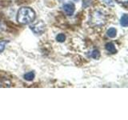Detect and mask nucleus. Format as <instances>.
Instances as JSON below:
<instances>
[{
  "label": "nucleus",
  "mask_w": 128,
  "mask_h": 120,
  "mask_svg": "<svg viewBox=\"0 0 128 120\" xmlns=\"http://www.w3.org/2000/svg\"><path fill=\"white\" fill-rule=\"evenodd\" d=\"M62 8H63V10L65 11V13L69 16H71L72 14H73L74 12V10H75V6L73 3L64 4Z\"/></svg>",
  "instance_id": "obj_3"
},
{
  "label": "nucleus",
  "mask_w": 128,
  "mask_h": 120,
  "mask_svg": "<svg viewBox=\"0 0 128 120\" xmlns=\"http://www.w3.org/2000/svg\"><path fill=\"white\" fill-rule=\"evenodd\" d=\"M103 2L106 3L107 5H109L110 6H114V2L112 1V0H103Z\"/></svg>",
  "instance_id": "obj_11"
},
{
  "label": "nucleus",
  "mask_w": 128,
  "mask_h": 120,
  "mask_svg": "<svg viewBox=\"0 0 128 120\" xmlns=\"http://www.w3.org/2000/svg\"><path fill=\"white\" fill-rule=\"evenodd\" d=\"M24 78L26 81H32L34 78V72H28L26 74H24Z\"/></svg>",
  "instance_id": "obj_7"
},
{
  "label": "nucleus",
  "mask_w": 128,
  "mask_h": 120,
  "mask_svg": "<svg viewBox=\"0 0 128 120\" xmlns=\"http://www.w3.org/2000/svg\"><path fill=\"white\" fill-rule=\"evenodd\" d=\"M119 3H126L127 2V0H116Z\"/></svg>",
  "instance_id": "obj_12"
},
{
  "label": "nucleus",
  "mask_w": 128,
  "mask_h": 120,
  "mask_svg": "<svg viewBox=\"0 0 128 120\" xmlns=\"http://www.w3.org/2000/svg\"><path fill=\"white\" fill-rule=\"evenodd\" d=\"M66 39V36L64 34H59L56 36V40L59 42H63Z\"/></svg>",
  "instance_id": "obj_8"
},
{
  "label": "nucleus",
  "mask_w": 128,
  "mask_h": 120,
  "mask_svg": "<svg viewBox=\"0 0 128 120\" xmlns=\"http://www.w3.org/2000/svg\"><path fill=\"white\" fill-rule=\"evenodd\" d=\"M8 43V41H6V40H4V41H2L0 42V53H2V52L5 50V47H6V45Z\"/></svg>",
  "instance_id": "obj_9"
},
{
  "label": "nucleus",
  "mask_w": 128,
  "mask_h": 120,
  "mask_svg": "<svg viewBox=\"0 0 128 120\" xmlns=\"http://www.w3.org/2000/svg\"><path fill=\"white\" fill-rule=\"evenodd\" d=\"M106 34L107 36H109L110 38H114L116 34H117V30H116L115 28H110L109 30L106 31Z\"/></svg>",
  "instance_id": "obj_6"
},
{
  "label": "nucleus",
  "mask_w": 128,
  "mask_h": 120,
  "mask_svg": "<svg viewBox=\"0 0 128 120\" xmlns=\"http://www.w3.org/2000/svg\"><path fill=\"white\" fill-rule=\"evenodd\" d=\"M100 57V53L98 50H94L92 52V58H94L95 59H98Z\"/></svg>",
  "instance_id": "obj_10"
},
{
  "label": "nucleus",
  "mask_w": 128,
  "mask_h": 120,
  "mask_svg": "<svg viewBox=\"0 0 128 120\" xmlns=\"http://www.w3.org/2000/svg\"><path fill=\"white\" fill-rule=\"evenodd\" d=\"M105 47H106V50L108 52H109V53H110V54H115L116 52H117V50H116L115 46L112 42H108V43H106Z\"/></svg>",
  "instance_id": "obj_4"
},
{
  "label": "nucleus",
  "mask_w": 128,
  "mask_h": 120,
  "mask_svg": "<svg viewBox=\"0 0 128 120\" xmlns=\"http://www.w3.org/2000/svg\"><path fill=\"white\" fill-rule=\"evenodd\" d=\"M30 29L36 34H42L44 31V30H45V25H44V23L42 22H39L35 23L34 25L30 26Z\"/></svg>",
  "instance_id": "obj_2"
},
{
  "label": "nucleus",
  "mask_w": 128,
  "mask_h": 120,
  "mask_svg": "<svg viewBox=\"0 0 128 120\" xmlns=\"http://www.w3.org/2000/svg\"><path fill=\"white\" fill-rule=\"evenodd\" d=\"M35 18L34 11L30 7H22L18 11L17 21L21 24H29Z\"/></svg>",
  "instance_id": "obj_1"
},
{
  "label": "nucleus",
  "mask_w": 128,
  "mask_h": 120,
  "mask_svg": "<svg viewBox=\"0 0 128 120\" xmlns=\"http://www.w3.org/2000/svg\"><path fill=\"white\" fill-rule=\"evenodd\" d=\"M120 23L121 25L124 27H126L128 26V18H127V14H124L121 19H120Z\"/></svg>",
  "instance_id": "obj_5"
}]
</instances>
